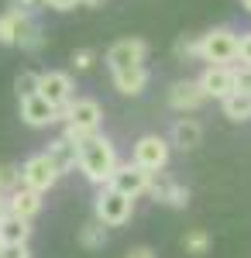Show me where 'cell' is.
I'll return each instance as SVG.
<instances>
[{
	"label": "cell",
	"instance_id": "cell-1",
	"mask_svg": "<svg viewBox=\"0 0 251 258\" xmlns=\"http://www.w3.org/2000/svg\"><path fill=\"white\" fill-rule=\"evenodd\" d=\"M117 165V148L114 141L107 138V135H90V138L79 141V172L86 176V182H93V186H107L110 179H114Z\"/></svg>",
	"mask_w": 251,
	"mask_h": 258
},
{
	"label": "cell",
	"instance_id": "cell-2",
	"mask_svg": "<svg viewBox=\"0 0 251 258\" xmlns=\"http://www.w3.org/2000/svg\"><path fill=\"white\" fill-rule=\"evenodd\" d=\"M58 120H62V135L79 145L83 138L97 135L103 124V107L93 97H73L66 107H58Z\"/></svg>",
	"mask_w": 251,
	"mask_h": 258
},
{
	"label": "cell",
	"instance_id": "cell-3",
	"mask_svg": "<svg viewBox=\"0 0 251 258\" xmlns=\"http://www.w3.org/2000/svg\"><path fill=\"white\" fill-rule=\"evenodd\" d=\"M93 214H97V220L107 224V227H124L128 220L135 217V197L120 193V189H114V186L107 182V186H100L97 200H93Z\"/></svg>",
	"mask_w": 251,
	"mask_h": 258
},
{
	"label": "cell",
	"instance_id": "cell-4",
	"mask_svg": "<svg viewBox=\"0 0 251 258\" xmlns=\"http://www.w3.org/2000/svg\"><path fill=\"white\" fill-rule=\"evenodd\" d=\"M237 45H241V35L234 28H213L207 35H200V62L231 66V62H237Z\"/></svg>",
	"mask_w": 251,
	"mask_h": 258
},
{
	"label": "cell",
	"instance_id": "cell-5",
	"mask_svg": "<svg viewBox=\"0 0 251 258\" xmlns=\"http://www.w3.org/2000/svg\"><path fill=\"white\" fill-rule=\"evenodd\" d=\"M169 155H172V141L162 135H141L135 141V152H131V159L148 172H162L169 165Z\"/></svg>",
	"mask_w": 251,
	"mask_h": 258
},
{
	"label": "cell",
	"instance_id": "cell-6",
	"mask_svg": "<svg viewBox=\"0 0 251 258\" xmlns=\"http://www.w3.org/2000/svg\"><path fill=\"white\" fill-rule=\"evenodd\" d=\"M58 179H62V172H58V165L52 162L48 152L31 155V159L21 165V182H24V186H31V189H38V193H48Z\"/></svg>",
	"mask_w": 251,
	"mask_h": 258
},
{
	"label": "cell",
	"instance_id": "cell-7",
	"mask_svg": "<svg viewBox=\"0 0 251 258\" xmlns=\"http://www.w3.org/2000/svg\"><path fill=\"white\" fill-rule=\"evenodd\" d=\"M107 69L110 73H120V69H135V66H145L148 59V45L141 38H120L107 48Z\"/></svg>",
	"mask_w": 251,
	"mask_h": 258
},
{
	"label": "cell",
	"instance_id": "cell-8",
	"mask_svg": "<svg viewBox=\"0 0 251 258\" xmlns=\"http://www.w3.org/2000/svg\"><path fill=\"white\" fill-rule=\"evenodd\" d=\"M110 186L138 200V197H145V193H148V186H152V172H148V169H141L135 159H131V162H120V165H117V172H114V179H110Z\"/></svg>",
	"mask_w": 251,
	"mask_h": 258
},
{
	"label": "cell",
	"instance_id": "cell-9",
	"mask_svg": "<svg viewBox=\"0 0 251 258\" xmlns=\"http://www.w3.org/2000/svg\"><path fill=\"white\" fill-rule=\"evenodd\" d=\"M148 197L158 200V203H165V207H172V210H186V207H190V189H186L182 182L169 179L165 172H152Z\"/></svg>",
	"mask_w": 251,
	"mask_h": 258
},
{
	"label": "cell",
	"instance_id": "cell-10",
	"mask_svg": "<svg viewBox=\"0 0 251 258\" xmlns=\"http://www.w3.org/2000/svg\"><path fill=\"white\" fill-rule=\"evenodd\" d=\"M200 86H203L207 100L231 97L234 90H237V83H234V66H220V62L207 66V69H203V76H200Z\"/></svg>",
	"mask_w": 251,
	"mask_h": 258
},
{
	"label": "cell",
	"instance_id": "cell-11",
	"mask_svg": "<svg viewBox=\"0 0 251 258\" xmlns=\"http://www.w3.org/2000/svg\"><path fill=\"white\" fill-rule=\"evenodd\" d=\"M203 103H207V93H203L200 80H175L169 86V107L179 114H193Z\"/></svg>",
	"mask_w": 251,
	"mask_h": 258
},
{
	"label": "cell",
	"instance_id": "cell-12",
	"mask_svg": "<svg viewBox=\"0 0 251 258\" xmlns=\"http://www.w3.org/2000/svg\"><path fill=\"white\" fill-rule=\"evenodd\" d=\"M38 93L48 103H55V107H66L73 93H76V86H73V76L69 73H62V69H48V73H41L38 80Z\"/></svg>",
	"mask_w": 251,
	"mask_h": 258
},
{
	"label": "cell",
	"instance_id": "cell-13",
	"mask_svg": "<svg viewBox=\"0 0 251 258\" xmlns=\"http://www.w3.org/2000/svg\"><path fill=\"white\" fill-rule=\"evenodd\" d=\"M21 120L28 127H48L58 120V107L48 103L41 93H28V97H21Z\"/></svg>",
	"mask_w": 251,
	"mask_h": 258
},
{
	"label": "cell",
	"instance_id": "cell-14",
	"mask_svg": "<svg viewBox=\"0 0 251 258\" xmlns=\"http://www.w3.org/2000/svg\"><path fill=\"white\" fill-rule=\"evenodd\" d=\"M45 193H38V189H31V186H24L21 182L18 189L7 197V207H11V214H18V217H24V220H35L41 214V207H45Z\"/></svg>",
	"mask_w": 251,
	"mask_h": 258
},
{
	"label": "cell",
	"instance_id": "cell-15",
	"mask_svg": "<svg viewBox=\"0 0 251 258\" xmlns=\"http://www.w3.org/2000/svg\"><path fill=\"white\" fill-rule=\"evenodd\" d=\"M31 21H35V14L18 11V7H7V11L0 14V45H18Z\"/></svg>",
	"mask_w": 251,
	"mask_h": 258
},
{
	"label": "cell",
	"instance_id": "cell-16",
	"mask_svg": "<svg viewBox=\"0 0 251 258\" xmlns=\"http://www.w3.org/2000/svg\"><path fill=\"white\" fill-rule=\"evenodd\" d=\"M110 80H114L117 93H124V97H138V93H145V86H148V69H145V66L120 69V73H110Z\"/></svg>",
	"mask_w": 251,
	"mask_h": 258
},
{
	"label": "cell",
	"instance_id": "cell-17",
	"mask_svg": "<svg viewBox=\"0 0 251 258\" xmlns=\"http://www.w3.org/2000/svg\"><path fill=\"white\" fill-rule=\"evenodd\" d=\"M48 155H52V162L58 165V172L66 176V172H73V169H79V145L73 138H55L52 145H48Z\"/></svg>",
	"mask_w": 251,
	"mask_h": 258
},
{
	"label": "cell",
	"instance_id": "cell-18",
	"mask_svg": "<svg viewBox=\"0 0 251 258\" xmlns=\"http://www.w3.org/2000/svg\"><path fill=\"white\" fill-rule=\"evenodd\" d=\"M169 141H172L175 148H182V152L196 148V145L203 141V127H200V120H193V117H179V120L172 124V131H169Z\"/></svg>",
	"mask_w": 251,
	"mask_h": 258
},
{
	"label": "cell",
	"instance_id": "cell-19",
	"mask_svg": "<svg viewBox=\"0 0 251 258\" xmlns=\"http://www.w3.org/2000/svg\"><path fill=\"white\" fill-rule=\"evenodd\" d=\"M0 241L4 244H28L31 241V220L18 217V214H7L0 220Z\"/></svg>",
	"mask_w": 251,
	"mask_h": 258
},
{
	"label": "cell",
	"instance_id": "cell-20",
	"mask_svg": "<svg viewBox=\"0 0 251 258\" xmlns=\"http://www.w3.org/2000/svg\"><path fill=\"white\" fill-rule=\"evenodd\" d=\"M220 107H224V117L234 120V124L251 120V93H244V90H234L231 97H224Z\"/></svg>",
	"mask_w": 251,
	"mask_h": 258
},
{
	"label": "cell",
	"instance_id": "cell-21",
	"mask_svg": "<svg viewBox=\"0 0 251 258\" xmlns=\"http://www.w3.org/2000/svg\"><path fill=\"white\" fill-rule=\"evenodd\" d=\"M79 244H83L86 251H100V248L107 244V224H100V220H93V224L79 227Z\"/></svg>",
	"mask_w": 251,
	"mask_h": 258
},
{
	"label": "cell",
	"instance_id": "cell-22",
	"mask_svg": "<svg viewBox=\"0 0 251 258\" xmlns=\"http://www.w3.org/2000/svg\"><path fill=\"white\" fill-rule=\"evenodd\" d=\"M210 244H213V238L203 231V227H193V231H186L182 234V248H186V255H207L210 251Z\"/></svg>",
	"mask_w": 251,
	"mask_h": 258
},
{
	"label": "cell",
	"instance_id": "cell-23",
	"mask_svg": "<svg viewBox=\"0 0 251 258\" xmlns=\"http://www.w3.org/2000/svg\"><path fill=\"white\" fill-rule=\"evenodd\" d=\"M172 55H175V62L200 59V35H179L175 45H172Z\"/></svg>",
	"mask_w": 251,
	"mask_h": 258
},
{
	"label": "cell",
	"instance_id": "cell-24",
	"mask_svg": "<svg viewBox=\"0 0 251 258\" xmlns=\"http://www.w3.org/2000/svg\"><path fill=\"white\" fill-rule=\"evenodd\" d=\"M18 186H21V165H14V162H0V193L11 197Z\"/></svg>",
	"mask_w": 251,
	"mask_h": 258
},
{
	"label": "cell",
	"instance_id": "cell-25",
	"mask_svg": "<svg viewBox=\"0 0 251 258\" xmlns=\"http://www.w3.org/2000/svg\"><path fill=\"white\" fill-rule=\"evenodd\" d=\"M18 45L24 48V52H41V48H45V31H41L38 24L31 21V24H28V31L21 35V41H18Z\"/></svg>",
	"mask_w": 251,
	"mask_h": 258
},
{
	"label": "cell",
	"instance_id": "cell-26",
	"mask_svg": "<svg viewBox=\"0 0 251 258\" xmlns=\"http://www.w3.org/2000/svg\"><path fill=\"white\" fill-rule=\"evenodd\" d=\"M38 80H41V73H31V69H24V73H18V80H14L18 100H21V97H28V93H38Z\"/></svg>",
	"mask_w": 251,
	"mask_h": 258
},
{
	"label": "cell",
	"instance_id": "cell-27",
	"mask_svg": "<svg viewBox=\"0 0 251 258\" xmlns=\"http://www.w3.org/2000/svg\"><path fill=\"white\" fill-rule=\"evenodd\" d=\"M93 62H97V48H76V52H73V66H76L79 73L93 69Z\"/></svg>",
	"mask_w": 251,
	"mask_h": 258
},
{
	"label": "cell",
	"instance_id": "cell-28",
	"mask_svg": "<svg viewBox=\"0 0 251 258\" xmlns=\"http://www.w3.org/2000/svg\"><path fill=\"white\" fill-rule=\"evenodd\" d=\"M234 83H237V90H244V93H251V66H248V62L234 66Z\"/></svg>",
	"mask_w": 251,
	"mask_h": 258
},
{
	"label": "cell",
	"instance_id": "cell-29",
	"mask_svg": "<svg viewBox=\"0 0 251 258\" xmlns=\"http://www.w3.org/2000/svg\"><path fill=\"white\" fill-rule=\"evenodd\" d=\"M0 258H31L28 244H0Z\"/></svg>",
	"mask_w": 251,
	"mask_h": 258
},
{
	"label": "cell",
	"instance_id": "cell-30",
	"mask_svg": "<svg viewBox=\"0 0 251 258\" xmlns=\"http://www.w3.org/2000/svg\"><path fill=\"white\" fill-rule=\"evenodd\" d=\"M45 7H52V11H58V14H66V11L83 7V0H45Z\"/></svg>",
	"mask_w": 251,
	"mask_h": 258
},
{
	"label": "cell",
	"instance_id": "cell-31",
	"mask_svg": "<svg viewBox=\"0 0 251 258\" xmlns=\"http://www.w3.org/2000/svg\"><path fill=\"white\" fill-rule=\"evenodd\" d=\"M11 7L28 11V14H38V11H45V0H11Z\"/></svg>",
	"mask_w": 251,
	"mask_h": 258
},
{
	"label": "cell",
	"instance_id": "cell-32",
	"mask_svg": "<svg viewBox=\"0 0 251 258\" xmlns=\"http://www.w3.org/2000/svg\"><path fill=\"white\" fill-rule=\"evenodd\" d=\"M237 62H248L251 66V31L241 35V45H237Z\"/></svg>",
	"mask_w": 251,
	"mask_h": 258
},
{
	"label": "cell",
	"instance_id": "cell-33",
	"mask_svg": "<svg viewBox=\"0 0 251 258\" xmlns=\"http://www.w3.org/2000/svg\"><path fill=\"white\" fill-rule=\"evenodd\" d=\"M128 258H158V255H155L148 244H138V248H131V251H128Z\"/></svg>",
	"mask_w": 251,
	"mask_h": 258
},
{
	"label": "cell",
	"instance_id": "cell-34",
	"mask_svg": "<svg viewBox=\"0 0 251 258\" xmlns=\"http://www.w3.org/2000/svg\"><path fill=\"white\" fill-rule=\"evenodd\" d=\"M7 214H11V207H7V197H4V193H0V220L7 217Z\"/></svg>",
	"mask_w": 251,
	"mask_h": 258
},
{
	"label": "cell",
	"instance_id": "cell-35",
	"mask_svg": "<svg viewBox=\"0 0 251 258\" xmlns=\"http://www.w3.org/2000/svg\"><path fill=\"white\" fill-rule=\"evenodd\" d=\"M103 0H83V7H100Z\"/></svg>",
	"mask_w": 251,
	"mask_h": 258
},
{
	"label": "cell",
	"instance_id": "cell-36",
	"mask_svg": "<svg viewBox=\"0 0 251 258\" xmlns=\"http://www.w3.org/2000/svg\"><path fill=\"white\" fill-rule=\"evenodd\" d=\"M241 7H244V11H248V14H251V0H241Z\"/></svg>",
	"mask_w": 251,
	"mask_h": 258
},
{
	"label": "cell",
	"instance_id": "cell-37",
	"mask_svg": "<svg viewBox=\"0 0 251 258\" xmlns=\"http://www.w3.org/2000/svg\"><path fill=\"white\" fill-rule=\"evenodd\" d=\"M0 244H4V241H0Z\"/></svg>",
	"mask_w": 251,
	"mask_h": 258
}]
</instances>
